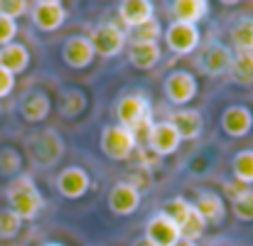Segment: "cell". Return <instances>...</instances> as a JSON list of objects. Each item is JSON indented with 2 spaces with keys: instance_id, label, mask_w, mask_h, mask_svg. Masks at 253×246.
Instances as JSON below:
<instances>
[{
  "instance_id": "1",
  "label": "cell",
  "mask_w": 253,
  "mask_h": 246,
  "mask_svg": "<svg viewBox=\"0 0 253 246\" xmlns=\"http://www.w3.org/2000/svg\"><path fill=\"white\" fill-rule=\"evenodd\" d=\"M5 197H7V209H12L22 222L37 219L40 212L44 209V197L37 182L32 180V175H25V172L7 182Z\"/></svg>"
},
{
  "instance_id": "2",
  "label": "cell",
  "mask_w": 253,
  "mask_h": 246,
  "mask_svg": "<svg viewBox=\"0 0 253 246\" xmlns=\"http://www.w3.org/2000/svg\"><path fill=\"white\" fill-rule=\"evenodd\" d=\"M25 150H27V158L35 167L52 170V167H57L62 163V158L67 153V146H64V138L54 128H44V131H37V133L27 136Z\"/></svg>"
},
{
  "instance_id": "3",
  "label": "cell",
  "mask_w": 253,
  "mask_h": 246,
  "mask_svg": "<svg viewBox=\"0 0 253 246\" xmlns=\"http://www.w3.org/2000/svg\"><path fill=\"white\" fill-rule=\"evenodd\" d=\"M116 118L118 126L135 133L140 126L153 123V103L145 94H126L116 103Z\"/></svg>"
},
{
  "instance_id": "4",
  "label": "cell",
  "mask_w": 253,
  "mask_h": 246,
  "mask_svg": "<svg viewBox=\"0 0 253 246\" xmlns=\"http://www.w3.org/2000/svg\"><path fill=\"white\" fill-rule=\"evenodd\" d=\"M98 146H101V153H103L108 160L126 163V160L133 158V150H135L138 143H135L133 131H128V128L118 126V123H108V126H103V131H101Z\"/></svg>"
},
{
  "instance_id": "5",
  "label": "cell",
  "mask_w": 253,
  "mask_h": 246,
  "mask_svg": "<svg viewBox=\"0 0 253 246\" xmlns=\"http://www.w3.org/2000/svg\"><path fill=\"white\" fill-rule=\"evenodd\" d=\"M96 57H116L123 52V47L128 45V35L121 25L116 22H101L98 27H93V32L88 35Z\"/></svg>"
},
{
  "instance_id": "6",
  "label": "cell",
  "mask_w": 253,
  "mask_h": 246,
  "mask_svg": "<svg viewBox=\"0 0 253 246\" xmlns=\"http://www.w3.org/2000/svg\"><path fill=\"white\" fill-rule=\"evenodd\" d=\"M163 91H165V98H168L172 106H187L197 98L199 94V84L197 77L187 69H174L169 72L163 82Z\"/></svg>"
},
{
  "instance_id": "7",
  "label": "cell",
  "mask_w": 253,
  "mask_h": 246,
  "mask_svg": "<svg viewBox=\"0 0 253 246\" xmlns=\"http://www.w3.org/2000/svg\"><path fill=\"white\" fill-rule=\"evenodd\" d=\"M163 37H165L168 49L174 52L177 57L192 54L202 42L199 27L197 25H184V22H169L168 30H163Z\"/></svg>"
},
{
  "instance_id": "8",
  "label": "cell",
  "mask_w": 253,
  "mask_h": 246,
  "mask_svg": "<svg viewBox=\"0 0 253 246\" xmlns=\"http://www.w3.org/2000/svg\"><path fill=\"white\" fill-rule=\"evenodd\" d=\"M140 202H143V195L130 182H126V180L116 182L108 190V197H106V204H108V209L116 217H130V214H135L138 207H140Z\"/></svg>"
},
{
  "instance_id": "9",
  "label": "cell",
  "mask_w": 253,
  "mask_h": 246,
  "mask_svg": "<svg viewBox=\"0 0 253 246\" xmlns=\"http://www.w3.org/2000/svg\"><path fill=\"white\" fill-rule=\"evenodd\" d=\"M54 187H57V192L64 199H82L86 192H88V187H91V177H88V172H86L84 167L69 165V167H64V170L57 172Z\"/></svg>"
},
{
  "instance_id": "10",
  "label": "cell",
  "mask_w": 253,
  "mask_h": 246,
  "mask_svg": "<svg viewBox=\"0 0 253 246\" xmlns=\"http://www.w3.org/2000/svg\"><path fill=\"white\" fill-rule=\"evenodd\" d=\"M30 10L32 25L40 32H54L67 22V7L59 0H37Z\"/></svg>"
},
{
  "instance_id": "11",
  "label": "cell",
  "mask_w": 253,
  "mask_h": 246,
  "mask_svg": "<svg viewBox=\"0 0 253 246\" xmlns=\"http://www.w3.org/2000/svg\"><path fill=\"white\" fill-rule=\"evenodd\" d=\"M231 59H234V54L224 42H209L204 47V52L199 54L197 67L207 77H224V74H229Z\"/></svg>"
},
{
  "instance_id": "12",
  "label": "cell",
  "mask_w": 253,
  "mask_h": 246,
  "mask_svg": "<svg viewBox=\"0 0 253 246\" xmlns=\"http://www.w3.org/2000/svg\"><path fill=\"white\" fill-rule=\"evenodd\" d=\"M96 59L93 45L86 35H72L62 45V62L69 69H88L91 62Z\"/></svg>"
},
{
  "instance_id": "13",
  "label": "cell",
  "mask_w": 253,
  "mask_h": 246,
  "mask_svg": "<svg viewBox=\"0 0 253 246\" xmlns=\"http://www.w3.org/2000/svg\"><path fill=\"white\" fill-rule=\"evenodd\" d=\"M20 118L25 123H42L52 113V96L44 89H30L17 103Z\"/></svg>"
},
{
  "instance_id": "14",
  "label": "cell",
  "mask_w": 253,
  "mask_h": 246,
  "mask_svg": "<svg viewBox=\"0 0 253 246\" xmlns=\"http://www.w3.org/2000/svg\"><path fill=\"white\" fill-rule=\"evenodd\" d=\"M219 123H221V131L229 138H246L253 128V111L249 106H241V103L226 106Z\"/></svg>"
},
{
  "instance_id": "15",
  "label": "cell",
  "mask_w": 253,
  "mask_h": 246,
  "mask_svg": "<svg viewBox=\"0 0 253 246\" xmlns=\"http://www.w3.org/2000/svg\"><path fill=\"white\" fill-rule=\"evenodd\" d=\"M182 141L177 136V131L169 126V121H158L153 123L150 128V136H148V150L155 153L158 158H168V155H174L179 150Z\"/></svg>"
},
{
  "instance_id": "16",
  "label": "cell",
  "mask_w": 253,
  "mask_h": 246,
  "mask_svg": "<svg viewBox=\"0 0 253 246\" xmlns=\"http://www.w3.org/2000/svg\"><path fill=\"white\" fill-rule=\"evenodd\" d=\"M145 237L155 246H174L182 239L179 227L169 219L165 212H158V214H153V217L145 222Z\"/></svg>"
},
{
  "instance_id": "17",
  "label": "cell",
  "mask_w": 253,
  "mask_h": 246,
  "mask_svg": "<svg viewBox=\"0 0 253 246\" xmlns=\"http://www.w3.org/2000/svg\"><path fill=\"white\" fill-rule=\"evenodd\" d=\"M168 121H169V126L177 131L179 141H197L202 136V131H204V116L197 108L174 111Z\"/></svg>"
},
{
  "instance_id": "18",
  "label": "cell",
  "mask_w": 253,
  "mask_h": 246,
  "mask_svg": "<svg viewBox=\"0 0 253 246\" xmlns=\"http://www.w3.org/2000/svg\"><path fill=\"white\" fill-rule=\"evenodd\" d=\"M88 108V96H86L84 89L79 86H64L59 91V98H57V111L64 121H74L79 116H84V111Z\"/></svg>"
},
{
  "instance_id": "19",
  "label": "cell",
  "mask_w": 253,
  "mask_h": 246,
  "mask_svg": "<svg viewBox=\"0 0 253 246\" xmlns=\"http://www.w3.org/2000/svg\"><path fill=\"white\" fill-rule=\"evenodd\" d=\"M118 17L123 20L126 27L135 30L155 17V5L150 0H123L118 5Z\"/></svg>"
},
{
  "instance_id": "20",
  "label": "cell",
  "mask_w": 253,
  "mask_h": 246,
  "mask_svg": "<svg viewBox=\"0 0 253 246\" xmlns=\"http://www.w3.org/2000/svg\"><path fill=\"white\" fill-rule=\"evenodd\" d=\"M192 204L202 212V217L207 219V224H209V222H211V224H221L224 217H226V204H224V199H221L219 192L199 190V192H197V199H194Z\"/></svg>"
},
{
  "instance_id": "21",
  "label": "cell",
  "mask_w": 253,
  "mask_h": 246,
  "mask_svg": "<svg viewBox=\"0 0 253 246\" xmlns=\"http://www.w3.org/2000/svg\"><path fill=\"white\" fill-rule=\"evenodd\" d=\"M209 0H174L169 5L174 22H184V25H197L209 15Z\"/></svg>"
},
{
  "instance_id": "22",
  "label": "cell",
  "mask_w": 253,
  "mask_h": 246,
  "mask_svg": "<svg viewBox=\"0 0 253 246\" xmlns=\"http://www.w3.org/2000/svg\"><path fill=\"white\" fill-rule=\"evenodd\" d=\"M0 67L5 72H10L12 77L22 74L30 67V49L25 45H20V42H12V45L0 47Z\"/></svg>"
},
{
  "instance_id": "23",
  "label": "cell",
  "mask_w": 253,
  "mask_h": 246,
  "mask_svg": "<svg viewBox=\"0 0 253 246\" xmlns=\"http://www.w3.org/2000/svg\"><path fill=\"white\" fill-rule=\"evenodd\" d=\"M128 59H130V64H133L135 69L148 72V69H153V67L160 64V59H163V49H160L158 42L130 45V49H128Z\"/></svg>"
},
{
  "instance_id": "24",
  "label": "cell",
  "mask_w": 253,
  "mask_h": 246,
  "mask_svg": "<svg viewBox=\"0 0 253 246\" xmlns=\"http://www.w3.org/2000/svg\"><path fill=\"white\" fill-rule=\"evenodd\" d=\"M231 79L241 86H251L253 84V54L251 52H236L229 67Z\"/></svg>"
},
{
  "instance_id": "25",
  "label": "cell",
  "mask_w": 253,
  "mask_h": 246,
  "mask_svg": "<svg viewBox=\"0 0 253 246\" xmlns=\"http://www.w3.org/2000/svg\"><path fill=\"white\" fill-rule=\"evenodd\" d=\"M231 172L236 177V182L241 185H253V148H244L234 155L231 160Z\"/></svg>"
},
{
  "instance_id": "26",
  "label": "cell",
  "mask_w": 253,
  "mask_h": 246,
  "mask_svg": "<svg viewBox=\"0 0 253 246\" xmlns=\"http://www.w3.org/2000/svg\"><path fill=\"white\" fill-rule=\"evenodd\" d=\"M22 175V155L12 146H0V177L15 180Z\"/></svg>"
},
{
  "instance_id": "27",
  "label": "cell",
  "mask_w": 253,
  "mask_h": 246,
  "mask_svg": "<svg viewBox=\"0 0 253 246\" xmlns=\"http://www.w3.org/2000/svg\"><path fill=\"white\" fill-rule=\"evenodd\" d=\"M204 232H207V219H204V217H202V212L192 204V207H189L187 219H184V222H182V227H179V234H182V239L199 242V239L204 237Z\"/></svg>"
},
{
  "instance_id": "28",
  "label": "cell",
  "mask_w": 253,
  "mask_h": 246,
  "mask_svg": "<svg viewBox=\"0 0 253 246\" xmlns=\"http://www.w3.org/2000/svg\"><path fill=\"white\" fill-rule=\"evenodd\" d=\"M231 42L236 52H253V17H241L231 27Z\"/></svg>"
},
{
  "instance_id": "29",
  "label": "cell",
  "mask_w": 253,
  "mask_h": 246,
  "mask_svg": "<svg viewBox=\"0 0 253 246\" xmlns=\"http://www.w3.org/2000/svg\"><path fill=\"white\" fill-rule=\"evenodd\" d=\"M160 37H163V25H160L158 17H153L150 22H145V25H140V27H135V30L130 32V45L158 42Z\"/></svg>"
},
{
  "instance_id": "30",
  "label": "cell",
  "mask_w": 253,
  "mask_h": 246,
  "mask_svg": "<svg viewBox=\"0 0 253 246\" xmlns=\"http://www.w3.org/2000/svg\"><path fill=\"white\" fill-rule=\"evenodd\" d=\"M22 224H25V222H22L12 209H7V207L0 209V239H5V242L15 239V237L20 234Z\"/></svg>"
},
{
  "instance_id": "31",
  "label": "cell",
  "mask_w": 253,
  "mask_h": 246,
  "mask_svg": "<svg viewBox=\"0 0 253 246\" xmlns=\"http://www.w3.org/2000/svg\"><path fill=\"white\" fill-rule=\"evenodd\" d=\"M189 207H192V202H189V199H184V197H172V199L165 202L163 212L168 214L177 227H182V222H184V219H187V214H189Z\"/></svg>"
},
{
  "instance_id": "32",
  "label": "cell",
  "mask_w": 253,
  "mask_h": 246,
  "mask_svg": "<svg viewBox=\"0 0 253 246\" xmlns=\"http://www.w3.org/2000/svg\"><path fill=\"white\" fill-rule=\"evenodd\" d=\"M231 212L239 222H253V190L249 187L241 197L231 202Z\"/></svg>"
},
{
  "instance_id": "33",
  "label": "cell",
  "mask_w": 253,
  "mask_h": 246,
  "mask_svg": "<svg viewBox=\"0 0 253 246\" xmlns=\"http://www.w3.org/2000/svg\"><path fill=\"white\" fill-rule=\"evenodd\" d=\"M30 7L32 5L27 0H0V15H5V17L15 20V22H17V17L27 15Z\"/></svg>"
},
{
  "instance_id": "34",
  "label": "cell",
  "mask_w": 253,
  "mask_h": 246,
  "mask_svg": "<svg viewBox=\"0 0 253 246\" xmlns=\"http://www.w3.org/2000/svg\"><path fill=\"white\" fill-rule=\"evenodd\" d=\"M17 22L15 20H10V17H5V15H0V47H5V45H12L15 42V37H17Z\"/></svg>"
},
{
  "instance_id": "35",
  "label": "cell",
  "mask_w": 253,
  "mask_h": 246,
  "mask_svg": "<svg viewBox=\"0 0 253 246\" xmlns=\"http://www.w3.org/2000/svg\"><path fill=\"white\" fill-rule=\"evenodd\" d=\"M126 182H130V185H133V187H135V190L143 195V190H145V187L153 182V177H150V170H143V167H138V170L130 175V180H126Z\"/></svg>"
},
{
  "instance_id": "36",
  "label": "cell",
  "mask_w": 253,
  "mask_h": 246,
  "mask_svg": "<svg viewBox=\"0 0 253 246\" xmlns=\"http://www.w3.org/2000/svg\"><path fill=\"white\" fill-rule=\"evenodd\" d=\"M12 89H15V77L0 67V98L10 96V94H12Z\"/></svg>"
},
{
  "instance_id": "37",
  "label": "cell",
  "mask_w": 253,
  "mask_h": 246,
  "mask_svg": "<svg viewBox=\"0 0 253 246\" xmlns=\"http://www.w3.org/2000/svg\"><path fill=\"white\" fill-rule=\"evenodd\" d=\"M221 187H224V195H226V197H229L231 202H234L236 197H241V195H244V192L249 190L246 185H241V182H229V180H226V182H224Z\"/></svg>"
},
{
  "instance_id": "38",
  "label": "cell",
  "mask_w": 253,
  "mask_h": 246,
  "mask_svg": "<svg viewBox=\"0 0 253 246\" xmlns=\"http://www.w3.org/2000/svg\"><path fill=\"white\" fill-rule=\"evenodd\" d=\"M130 246H155V244H153V242H150L145 234H140L138 239H133V244H130Z\"/></svg>"
},
{
  "instance_id": "39",
  "label": "cell",
  "mask_w": 253,
  "mask_h": 246,
  "mask_svg": "<svg viewBox=\"0 0 253 246\" xmlns=\"http://www.w3.org/2000/svg\"><path fill=\"white\" fill-rule=\"evenodd\" d=\"M174 246H197V242H189V239H179Z\"/></svg>"
},
{
  "instance_id": "40",
  "label": "cell",
  "mask_w": 253,
  "mask_h": 246,
  "mask_svg": "<svg viewBox=\"0 0 253 246\" xmlns=\"http://www.w3.org/2000/svg\"><path fill=\"white\" fill-rule=\"evenodd\" d=\"M42 246H64V244H59V242H47V244H42Z\"/></svg>"
}]
</instances>
